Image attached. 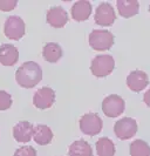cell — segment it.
<instances>
[{
  "label": "cell",
  "mask_w": 150,
  "mask_h": 156,
  "mask_svg": "<svg viewBox=\"0 0 150 156\" xmlns=\"http://www.w3.org/2000/svg\"><path fill=\"white\" fill-rule=\"evenodd\" d=\"M42 56L47 62H58L62 56V48L56 42H48L44 46Z\"/></svg>",
  "instance_id": "e0dca14e"
},
{
  "label": "cell",
  "mask_w": 150,
  "mask_h": 156,
  "mask_svg": "<svg viewBox=\"0 0 150 156\" xmlns=\"http://www.w3.org/2000/svg\"><path fill=\"white\" fill-rule=\"evenodd\" d=\"M92 4L87 0H79L72 6V18L75 21H85L92 14Z\"/></svg>",
  "instance_id": "4fadbf2b"
},
{
  "label": "cell",
  "mask_w": 150,
  "mask_h": 156,
  "mask_svg": "<svg viewBox=\"0 0 150 156\" xmlns=\"http://www.w3.org/2000/svg\"><path fill=\"white\" fill-rule=\"evenodd\" d=\"M149 12H150V5H149Z\"/></svg>",
  "instance_id": "d4e9b609"
},
{
  "label": "cell",
  "mask_w": 150,
  "mask_h": 156,
  "mask_svg": "<svg viewBox=\"0 0 150 156\" xmlns=\"http://www.w3.org/2000/svg\"><path fill=\"white\" fill-rule=\"evenodd\" d=\"M55 101V92L49 87H42L38 89L33 96V103L39 109H48Z\"/></svg>",
  "instance_id": "9c48e42d"
},
{
  "label": "cell",
  "mask_w": 150,
  "mask_h": 156,
  "mask_svg": "<svg viewBox=\"0 0 150 156\" xmlns=\"http://www.w3.org/2000/svg\"><path fill=\"white\" fill-rule=\"evenodd\" d=\"M18 1L16 0H0V9L4 12L12 11L16 6Z\"/></svg>",
  "instance_id": "603a6c76"
},
{
  "label": "cell",
  "mask_w": 150,
  "mask_h": 156,
  "mask_svg": "<svg viewBox=\"0 0 150 156\" xmlns=\"http://www.w3.org/2000/svg\"><path fill=\"white\" fill-rule=\"evenodd\" d=\"M143 101H144V103H145L148 107H150V89H148V90L145 92L144 96H143Z\"/></svg>",
  "instance_id": "cb8c5ba5"
},
{
  "label": "cell",
  "mask_w": 150,
  "mask_h": 156,
  "mask_svg": "<svg viewBox=\"0 0 150 156\" xmlns=\"http://www.w3.org/2000/svg\"><path fill=\"white\" fill-rule=\"evenodd\" d=\"M96 153L99 156H114L115 144L108 137H101L96 141Z\"/></svg>",
  "instance_id": "d6986e66"
},
{
  "label": "cell",
  "mask_w": 150,
  "mask_h": 156,
  "mask_svg": "<svg viewBox=\"0 0 150 156\" xmlns=\"http://www.w3.org/2000/svg\"><path fill=\"white\" fill-rule=\"evenodd\" d=\"M12 106V96L5 90H0V110H6Z\"/></svg>",
  "instance_id": "44dd1931"
},
{
  "label": "cell",
  "mask_w": 150,
  "mask_h": 156,
  "mask_svg": "<svg viewBox=\"0 0 150 156\" xmlns=\"http://www.w3.org/2000/svg\"><path fill=\"white\" fill-rule=\"evenodd\" d=\"M25 23L18 16H8L4 25V33L11 40H20L25 35Z\"/></svg>",
  "instance_id": "277c9868"
},
{
  "label": "cell",
  "mask_w": 150,
  "mask_h": 156,
  "mask_svg": "<svg viewBox=\"0 0 150 156\" xmlns=\"http://www.w3.org/2000/svg\"><path fill=\"white\" fill-rule=\"evenodd\" d=\"M103 122L101 117L95 113H88L85 114L80 119V129L81 132L89 136L97 135L102 130Z\"/></svg>",
  "instance_id": "5b68a950"
},
{
  "label": "cell",
  "mask_w": 150,
  "mask_h": 156,
  "mask_svg": "<svg viewBox=\"0 0 150 156\" xmlns=\"http://www.w3.org/2000/svg\"><path fill=\"white\" fill-rule=\"evenodd\" d=\"M19 60V51L14 45L2 44L0 46V63L2 66H13Z\"/></svg>",
  "instance_id": "7c38bea8"
},
{
  "label": "cell",
  "mask_w": 150,
  "mask_h": 156,
  "mask_svg": "<svg viewBox=\"0 0 150 156\" xmlns=\"http://www.w3.org/2000/svg\"><path fill=\"white\" fill-rule=\"evenodd\" d=\"M148 83H149L148 75L143 70H133L129 73L127 78V85L133 92H141L148 86Z\"/></svg>",
  "instance_id": "30bf717a"
},
{
  "label": "cell",
  "mask_w": 150,
  "mask_h": 156,
  "mask_svg": "<svg viewBox=\"0 0 150 156\" xmlns=\"http://www.w3.org/2000/svg\"><path fill=\"white\" fill-rule=\"evenodd\" d=\"M116 6L119 13L123 18H130L138 13L140 4L137 0H117Z\"/></svg>",
  "instance_id": "2e32d148"
},
{
  "label": "cell",
  "mask_w": 150,
  "mask_h": 156,
  "mask_svg": "<svg viewBox=\"0 0 150 156\" xmlns=\"http://www.w3.org/2000/svg\"><path fill=\"white\" fill-rule=\"evenodd\" d=\"M69 156H93V149L85 140L74 141L68 149Z\"/></svg>",
  "instance_id": "ac0fdd59"
},
{
  "label": "cell",
  "mask_w": 150,
  "mask_h": 156,
  "mask_svg": "<svg viewBox=\"0 0 150 156\" xmlns=\"http://www.w3.org/2000/svg\"><path fill=\"white\" fill-rule=\"evenodd\" d=\"M114 132L120 140H129L137 133V123L131 117H123L115 123Z\"/></svg>",
  "instance_id": "52a82bcc"
},
{
  "label": "cell",
  "mask_w": 150,
  "mask_h": 156,
  "mask_svg": "<svg viewBox=\"0 0 150 156\" xmlns=\"http://www.w3.org/2000/svg\"><path fill=\"white\" fill-rule=\"evenodd\" d=\"M13 156H37V150L31 146H24L16 149Z\"/></svg>",
  "instance_id": "7402d4cb"
},
{
  "label": "cell",
  "mask_w": 150,
  "mask_h": 156,
  "mask_svg": "<svg viewBox=\"0 0 150 156\" xmlns=\"http://www.w3.org/2000/svg\"><path fill=\"white\" fill-rule=\"evenodd\" d=\"M129 151L131 156H150L149 144L143 140H135L130 143Z\"/></svg>",
  "instance_id": "ffe728a7"
},
{
  "label": "cell",
  "mask_w": 150,
  "mask_h": 156,
  "mask_svg": "<svg viewBox=\"0 0 150 156\" xmlns=\"http://www.w3.org/2000/svg\"><path fill=\"white\" fill-rule=\"evenodd\" d=\"M89 45L95 51H108L114 45V35L108 30H94L89 34Z\"/></svg>",
  "instance_id": "3957f363"
},
{
  "label": "cell",
  "mask_w": 150,
  "mask_h": 156,
  "mask_svg": "<svg viewBox=\"0 0 150 156\" xmlns=\"http://www.w3.org/2000/svg\"><path fill=\"white\" fill-rule=\"evenodd\" d=\"M46 20L52 27L61 28L68 23V14L61 6H53L48 9Z\"/></svg>",
  "instance_id": "8fae6325"
},
{
  "label": "cell",
  "mask_w": 150,
  "mask_h": 156,
  "mask_svg": "<svg viewBox=\"0 0 150 156\" xmlns=\"http://www.w3.org/2000/svg\"><path fill=\"white\" fill-rule=\"evenodd\" d=\"M115 68L114 58L109 54L96 55L92 60L90 70L96 78H104L109 75Z\"/></svg>",
  "instance_id": "7a4b0ae2"
},
{
  "label": "cell",
  "mask_w": 150,
  "mask_h": 156,
  "mask_svg": "<svg viewBox=\"0 0 150 156\" xmlns=\"http://www.w3.org/2000/svg\"><path fill=\"white\" fill-rule=\"evenodd\" d=\"M95 23L100 26H111L115 23L116 14L109 2H101L95 11Z\"/></svg>",
  "instance_id": "ba28073f"
},
{
  "label": "cell",
  "mask_w": 150,
  "mask_h": 156,
  "mask_svg": "<svg viewBox=\"0 0 150 156\" xmlns=\"http://www.w3.org/2000/svg\"><path fill=\"white\" fill-rule=\"evenodd\" d=\"M124 108H126L124 100L120 95L111 94L102 101V110L104 115L108 117L120 116L124 112Z\"/></svg>",
  "instance_id": "8992f818"
},
{
  "label": "cell",
  "mask_w": 150,
  "mask_h": 156,
  "mask_svg": "<svg viewBox=\"0 0 150 156\" xmlns=\"http://www.w3.org/2000/svg\"><path fill=\"white\" fill-rule=\"evenodd\" d=\"M33 136V126L28 121H20L13 127V137L16 142H30Z\"/></svg>",
  "instance_id": "5bb4252c"
},
{
  "label": "cell",
  "mask_w": 150,
  "mask_h": 156,
  "mask_svg": "<svg viewBox=\"0 0 150 156\" xmlns=\"http://www.w3.org/2000/svg\"><path fill=\"white\" fill-rule=\"evenodd\" d=\"M34 141L40 146L49 144L53 140V132L46 125H37L33 127V136Z\"/></svg>",
  "instance_id": "9a60e30c"
},
{
  "label": "cell",
  "mask_w": 150,
  "mask_h": 156,
  "mask_svg": "<svg viewBox=\"0 0 150 156\" xmlns=\"http://www.w3.org/2000/svg\"><path fill=\"white\" fill-rule=\"evenodd\" d=\"M42 79V69L34 61H26L16 70V80L23 88H33Z\"/></svg>",
  "instance_id": "6da1fadb"
}]
</instances>
